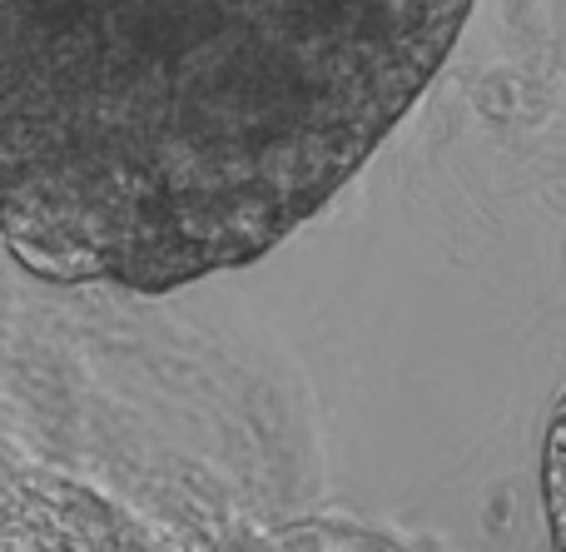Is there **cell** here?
I'll return each instance as SVG.
<instances>
[{
  "instance_id": "1",
  "label": "cell",
  "mask_w": 566,
  "mask_h": 552,
  "mask_svg": "<svg viewBox=\"0 0 566 552\" xmlns=\"http://www.w3.org/2000/svg\"><path fill=\"white\" fill-rule=\"evenodd\" d=\"M472 0H0V244L175 294L303 229L418 105Z\"/></svg>"
},
{
  "instance_id": "2",
  "label": "cell",
  "mask_w": 566,
  "mask_h": 552,
  "mask_svg": "<svg viewBox=\"0 0 566 552\" xmlns=\"http://www.w3.org/2000/svg\"><path fill=\"white\" fill-rule=\"evenodd\" d=\"M542 503H547L552 552H566V398L557 404L542 444Z\"/></svg>"
}]
</instances>
